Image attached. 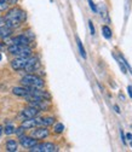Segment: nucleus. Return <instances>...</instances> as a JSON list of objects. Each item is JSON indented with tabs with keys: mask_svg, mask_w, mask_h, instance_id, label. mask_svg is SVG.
<instances>
[{
	"mask_svg": "<svg viewBox=\"0 0 132 152\" xmlns=\"http://www.w3.org/2000/svg\"><path fill=\"white\" fill-rule=\"evenodd\" d=\"M3 59V56H1V53H0V61H1Z\"/></svg>",
	"mask_w": 132,
	"mask_h": 152,
	"instance_id": "34",
	"label": "nucleus"
},
{
	"mask_svg": "<svg viewBox=\"0 0 132 152\" xmlns=\"http://www.w3.org/2000/svg\"><path fill=\"white\" fill-rule=\"evenodd\" d=\"M88 27H90V31L92 35H95V27L92 24V21H88Z\"/></svg>",
	"mask_w": 132,
	"mask_h": 152,
	"instance_id": "24",
	"label": "nucleus"
},
{
	"mask_svg": "<svg viewBox=\"0 0 132 152\" xmlns=\"http://www.w3.org/2000/svg\"><path fill=\"white\" fill-rule=\"evenodd\" d=\"M114 109H115V111H117L118 113H120V110H119V106H118V105H114Z\"/></svg>",
	"mask_w": 132,
	"mask_h": 152,
	"instance_id": "32",
	"label": "nucleus"
},
{
	"mask_svg": "<svg viewBox=\"0 0 132 152\" xmlns=\"http://www.w3.org/2000/svg\"><path fill=\"white\" fill-rule=\"evenodd\" d=\"M126 139H127L128 141L132 140V134H131V133H127V134H126Z\"/></svg>",
	"mask_w": 132,
	"mask_h": 152,
	"instance_id": "29",
	"label": "nucleus"
},
{
	"mask_svg": "<svg viewBox=\"0 0 132 152\" xmlns=\"http://www.w3.org/2000/svg\"><path fill=\"white\" fill-rule=\"evenodd\" d=\"M6 1H7L9 5H15V4L18 1V0H6Z\"/></svg>",
	"mask_w": 132,
	"mask_h": 152,
	"instance_id": "27",
	"label": "nucleus"
},
{
	"mask_svg": "<svg viewBox=\"0 0 132 152\" xmlns=\"http://www.w3.org/2000/svg\"><path fill=\"white\" fill-rule=\"evenodd\" d=\"M127 93H128V96L132 98V86H128L127 87Z\"/></svg>",
	"mask_w": 132,
	"mask_h": 152,
	"instance_id": "26",
	"label": "nucleus"
},
{
	"mask_svg": "<svg viewBox=\"0 0 132 152\" xmlns=\"http://www.w3.org/2000/svg\"><path fill=\"white\" fill-rule=\"evenodd\" d=\"M0 1H6V0H0ZM7 3V1H6Z\"/></svg>",
	"mask_w": 132,
	"mask_h": 152,
	"instance_id": "36",
	"label": "nucleus"
},
{
	"mask_svg": "<svg viewBox=\"0 0 132 152\" xmlns=\"http://www.w3.org/2000/svg\"><path fill=\"white\" fill-rule=\"evenodd\" d=\"M7 7H9V4L6 1H0V12L7 10Z\"/></svg>",
	"mask_w": 132,
	"mask_h": 152,
	"instance_id": "20",
	"label": "nucleus"
},
{
	"mask_svg": "<svg viewBox=\"0 0 132 152\" xmlns=\"http://www.w3.org/2000/svg\"><path fill=\"white\" fill-rule=\"evenodd\" d=\"M87 1H88V4H90V7H91V10H92L93 12H97V11H98V10H97V6L95 5V3H93L92 0H87Z\"/></svg>",
	"mask_w": 132,
	"mask_h": 152,
	"instance_id": "22",
	"label": "nucleus"
},
{
	"mask_svg": "<svg viewBox=\"0 0 132 152\" xmlns=\"http://www.w3.org/2000/svg\"><path fill=\"white\" fill-rule=\"evenodd\" d=\"M130 146H131V147H132V140H131V141H130Z\"/></svg>",
	"mask_w": 132,
	"mask_h": 152,
	"instance_id": "35",
	"label": "nucleus"
},
{
	"mask_svg": "<svg viewBox=\"0 0 132 152\" xmlns=\"http://www.w3.org/2000/svg\"><path fill=\"white\" fill-rule=\"evenodd\" d=\"M4 48H5V45H4L3 42H0V51H3Z\"/></svg>",
	"mask_w": 132,
	"mask_h": 152,
	"instance_id": "31",
	"label": "nucleus"
},
{
	"mask_svg": "<svg viewBox=\"0 0 132 152\" xmlns=\"http://www.w3.org/2000/svg\"><path fill=\"white\" fill-rule=\"evenodd\" d=\"M119 98H120V99H122V100H124V99H125V97H124V96H122V94H119Z\"/></svg>",
	"mask_w": 132,
	"mask_h": 152,
	"instance_id": "33",
	"label": "nucleus"
},
{
	"mask_svg": "<svg viewBox=\"0 0 132 152\" xmlns=\"http://www.w3.org/2000/svg\"><path fill=\"white\" fill-rule=\"evenodd\" d=\"M11 34H12V29H10L9 27H6V26L0 27V37H1V39H6Z\"/></svg>",
	"mask_w": 132,
	"mask_h": 152,
	"instance_id": "14",
	"label": "nucleus"
},
{
	"mask_svg": "<svg viewBox=\"0 0 132 152\" xmlns=\"http://www.w3.org/2000/svg\"><path fill=\"white\" fill-rule=\"evenodd\" d=\"M36 123L38 126L49 127L55 123V118L53 117H36Z\"/></svg>",
	"mask_w": 132,
	"mask_h": 152,
	"instance_id": "12",
	"label": "nucleus"
},
{
	"mask_svg": "<svg viewBox=\"0 0 132 152\" xmlns=\"http://www.w3.org/2000/svg\"><path fill=\"white\" fill-rule=\"evenodd\" d=\"M9 52L11 54H15L17 57H23V58H28L32 56V50L28 46H21V45H15L11 44L9 46Z\"/></svg>",
	"mask_w": 132,
	"mask_h": 152,
	"instance_id": "3",
	"label": "nucleus"
},
{
	"mask_svg": "<svg viewBox=\"0 0 132 152\" xmlns=\"http://www.w3.org/2000/svg\"><path fill=\"white\" fill-rule=\"evenodd\" d=\"M22 85L24 87H32V88H43L44 87V80L41 77L33 74H27L22 77Z\"/></svg>",
	"mask_w": 132,
	"mask_h": 152,
	"instance_id": "1",
	"label": "nucleus"
},
{
	"mask_svg": "<svg viewBox=\"0 0 132 152\" xmlns=\"http://www.w3.org/2000/svg\"><path fill=\"white\" fill-rule=\"evenodd\" d=\"M17 148H18L17 141H15V140H12V139H10V140L6 141V150H7L9 152H16Z\"/></svg>",
	"mask_w": 132,
	"mask_h": 152,
	"instance_id": "15",
	"label": "nucleus"
},
{
	"mask_svg": "<svg viewBox=\"0 0 132 152\" xmlns=\"http://www.w3.org/2000/svg\"><path fill=\"white\" fill-rule=\"evenodd\" d=\"M53 130H55V133H57V134H61V133H63L64 132L63 123H56L55 127H53Z\"/></svg>",
	"mask_w": 132,
	"mask_h": 152,
	"instance_id": "18",
	"label": "nucleus"
},
{
	"mask_svg": "<svg viewBox=\"0 0 132 152\" xmlns=\"http://www.w3.org/2000/svg\"><path fill=\"white\" fill-rule=\"evenodd\" d=\"M26 18H27L26 12L22 9H20V7H12V9H10L7 11L6 16H5V20H7V21H16V22H20V23L24 22Z\"/></svg>",
	"mask_w": 132,
	"mask_h": 152,
	"instance_id": "2",
	"label": "nucleus"
},
{
	"mask_svg": "<svg viewBox=\"0 0 132 152\" xmlns=\"http://www.w3.org/2000/svg\"><path fill=\"white\" fill-rule=\"evenodd\" d=\"M28 58H29V57H28ZM28 58H23V57H17V58H15L13 61H11V68H12L13 70H22V69H24Z\"/></svg>",
	"mask_w": 132,
	"mask_h": 152,
	"instance_id": "7",
	"label": "nucleus"
},
{
	"mask_svg": "<svg viewBox=\"0 0 132 152\" xmlns=\"http://www.w3.org/2000/svg\"><path fill=\"white\" fill-rule=\"evenodd\" d=\"M12 93L15 96H18V97H28L30 96V91L28 87H13L12 88Z\"/></svg>",
	"mask_w": 132,
	"mask_h": 152,
	"instance_id": "11",
	"label": "nucleus"
},
{
	"mask_svg": "<svg viewBox=\"0 0 132 152\" xmlns=\"http://www.w3.org/2000/svg\"><path fill=\"white\" fill-rule=\"evenodd\" d=\"M38 123H36V117H33V118H26L22 123H21V127L24 128V129H30V128H34L36 127Z\"/></svg>",
	"mask_w": 132,
	"mask_h": 152,
	"instance_id": "13",
	"label": "nucleus"
},
{
	"mask_svg": "<svg viewBox=\"0 0 132 152\" xmlns=\"http://www.w3.org/2000/svg\"><path fill=\"white\" fill-rule=\"evenodd\" d=\"M3 133H4V127H3V126H0V137H1Z\"/></svg>",
	"mask_w": 132,
	"mask_h": 152,
	"instance_id": "30",
	"label": "nucleus"
},
{
	"mask_svg": "<svg viewBox=\"0 0 132 152\" xmlns=\"http://www.w3.org/2000/svg\"><path fill=\"white\" fill-rule=\"evenodd\" d=\"M5 22H6L5 17H0V27H1V26H5Z\"/></svg>",
	"mask_w": 132,
	"mask_h": 152,
	"instance_id": "25",
	"label": "nucleus"
},
{
	"mask_svg": "<svg viewBox=\"0 0 132 152\" xmlns=\"http://www.w3.org/2000/svg\"><path fill=\"white\" fill-rule=\"evenodd\" d=\"M120 135H121V140H122V142L126 144V139H125V137H124V132H122V130H120Z\"/></svg>",
	"mask_w": 132,
	"mask_h": 152,
	"instance_id": "28",
	"label": "nucleus"
},
{
	"mask_svg": "<svg viewBox=\"0 0 132 152\" xmlns=\"http://www.w3.org/2000/svg\"><path fill=\"white\" fill-rule=\"evenodd\" d=\"M120 59L122 61V63H124V65H126V66H127V69H128V70L131 71V74H132V68H131V65H130V64H128V63L126 62V59L124 58V57H122V56H120Z\"/></svg>",
	"mask_w": 132,
	"mask_h": 152,
	"instance_id": "23",
	"label": "nucleus"
},
{
	"mask_svg": "<svg viewBox=\"0 0 132 152\" xmlns=\"http://www.w3.org/2000/svg\"><path fill=\"white\" fill-rule=\"evenodd\" d=\"M30 42V39L27 35H17L11 39V44L15 45H21V46H28Z\"/></svg>",
	"mask_w": 132,
	"mask_h": 152,
	"instance_id": "9",
	"label": "nucleus"
},
{
	"mask_svg": "<svg viewBox=\"0 0 132 152\" xmlns=\"http://www.w3.org/2000/svg\"><path fill=\"white\" fill-rule=\"evenodd\" d=\"M20 144H21L23 147H26V148H30V147H33L34 145L38 144V140H36L35 138H33V137L21 135V137H20Z\"/></svg>",
	"mask_w": 132,
	"mask_h": 152,
	"instance_id": "8",
	"label": "nucleus"
},
{
	"mask_svg": "<svg viewBox=\"0 0 132 152\" xmlns=\"http://www.w3.org/2000/svg\"><path fill=\"white\" fill-rule=\"evenodd\" d=\"M24 130H26L24 128L20 127V128H17V129H15V133H16V134H17V137H18V138H20L21 135H23V132H24Z\"/></svg>",
	"mask_w": 132,
	"mask_h": 152,
	"instance_id": "21",
	"label": "nucleus"
},
{
	"mask_svg": "<svg viewBox=\"0 0 132 152\" xmlns=\"http://www.w3.org/2000/svg\"><path fill=\"white\" fill-rule=\"evenodd\" d=\"M39 66H40L39 59H38L36 57H32L30 56L29 58H28V61H27V64L24 66V70L29 74V72H33V71L38 70V69H39Z\"/></svg>",
	"mask_w": 132,
	"mask_h": 152,
	"instance_id": "5",
	"label": "nucleus"
},
{
	"mask_svg": "<svg viewBox=\"0 0 132 152\" xmlns=\"http://www.w3.org/2000/svg\"><path fill=\"white\" fill-rule=\"evenodd\" d=\"M49 134H50L49 129H47L46 127H43V126L39 127V128H36V129H34V130L32 132V137L35 138L36 140H39V139H45V138L49 137Z\"/></svg>",
	"mask_w": 132,
	"mask_h": 152,
	"instance_id": "6",
	"label": "nucleus"
},
{
	"mask_svg": "<svg viewBox=\"0 0 132 152\" xmlns=\"http://www.w3.org/2000/svg\"><path fill=\"white\" fill-rule=\"evenodd\" d=\"M32 152H56L58 147L52 142H43V144H36L33 147L29 148Z\"/></svg>",
	"mask_w": 132,
	"mask_h": 152,
	"instance_id": "4",
	"label": "nucleus"
},
{
	"mask_svg": "<svg viewBox=\"0 0 132 152\" xmlns=\"http://www.w3.org/2000/svg\"><path fill=\"white\" fill-rule=\"evenodd\" d=\"M75 40H77V45H78V48H79V52H80L81 57H83L84 59H86V52H85V48H84V46H83L81 40L79 39V36L75 37Z\"/></svg>",
	"mask_w": 132,
	"mask_h": 152,
	"instance_id": "16",
	"label": "nucleus"
},
{
	"mask_svg": "<svg viewBox=\"0 0 132 152\" xmlns=\"http://www.w3.org/2000/svg\"><path fill=\"white\" fill-rule=\"evenodd\" d=\"M4 133L6 135H11V134H13L15 133V127L12 126V124H7V126H5V128H4Z\"/></svg>",
	"mask_w": 132,
	"mask_h": 152,
	"instance_id": "19",
	"label": "nucleus"
},
{
	"mask_svg": "<svg viewBox=\"0 0 132 152\" xmlns=\"http://www.w3.org/2000/svg\"><path fill=\"white\" fill-rule=\"evenodd\" d=\"M102 34H103V36L105 37L107 40H110L111 39V29L108 27V26H103L102 27Z\"/></svg>",
	"mask_w": 132,
	"mask_h": 152,
	"instance_id": "17",
	"label": "nucleus"
},
{
	"mask_svg": "<svg viewBox=\"0 0 132 152\" xmlns=\"http://www.w3.org/2000/svg\"><path fill=\"white\" fill-rule=\"evenodd\" d=\"M38 113H39V110L34 106H29V107H26L22 110L21 115L24 117V118H33V117H36Z\"/></svg>",
	"mask_w": 132,
	"mask_h": 152,
	"instance_id": "10",
	"label": "nucleus"
}]
</instances>
